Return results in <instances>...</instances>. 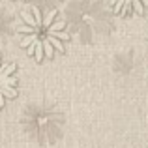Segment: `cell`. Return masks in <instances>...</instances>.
Instances as JSON below:
<instances>
[{"label": "cell", "instance_id": "1", "mask_svg": "<svg viewBox=\"0 0 148 148\" xmlns=\"http://www.w3.org/2000/svg\"><path fill=\"white\" fill-rule=\"evenodd\" d=\"M19 45L34 54L38 62L45 56L53 58L54 53H64V43L69 41L66 32V21L60 19L58 10H49L47 13L40 8L21 11V25L15 28Z\"/></svg>", "mask_w": 148, "mask_h": 148}, {"label": "cell", "instance_id": "2", "mask_svg": "<svg viewBox=\"0 0 148 148\" xmlns=\"http://www.w3.org/2000/svg\"><path fill=\"white\" fill-rule=\"evenodd\" d=\"M17 66L13 62H4L0 54V109L6 103V98H17Z\"/></svg>", "mask_w": 148, "mask_h": 148}, {"label": "cell", "instance_id": "3", "mask_svg": "<svg viewBox=\"0 0 148 148\" xmlns=\"http://www.w3.org/2000/svg\"><path fill=\"white\" fill-rule=\"evenodd\" d=\"M111 8L116 15H143L148 10V0H109Z\"/></svg>", "mask_w": 148, "mask_h": 148}]
</instances>
